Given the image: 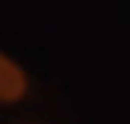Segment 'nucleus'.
<instances>
[{
	"instance_id": "1",
	"label": "nucleus",
	"mask_w": 130,
	"mask_h": 124,
	"mask_svg": "<svg viewBox=\"0 0 130 124\" xmlns=\"http://www.w3.org/2000/svg\"><path fill=\"white\" fill-rule=\"evenodd\" d=\"M27 95V74L21 71L12 56H0V100L3 103H18V100Z\"/></svg>"
}]
</instances>
